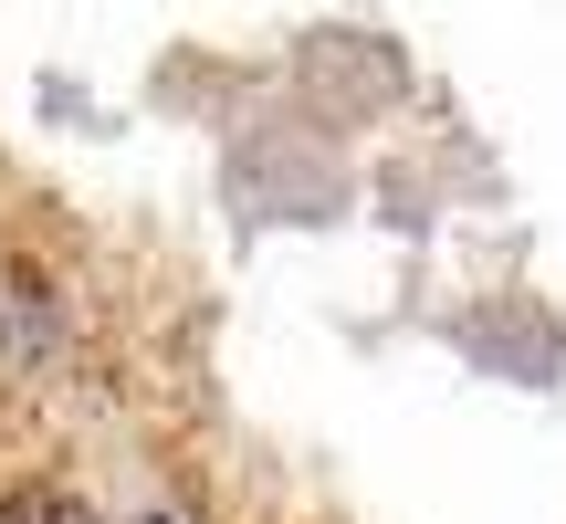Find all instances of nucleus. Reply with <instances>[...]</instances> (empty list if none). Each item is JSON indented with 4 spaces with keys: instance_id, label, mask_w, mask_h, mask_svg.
Returning <instances> with one entry per match:
<instances>
[{
    "instance_id": "f257e3e1",
    "label": "nucleus",
    "mask_w": 566,
    "mask_h": 524,
    "mask_svg": "<svg viewBox=\"0 0 566 524\" xmlns=\"http://www.w3.org/2000/svg\"><path fill=\"white\" fill-rule=\"evenodd\" d=\"M0 524H105L84 493H63V483H32V493H11L0 504Z\"/></svg>"
},
{
    "instance_id": "f03ea898",
    "label": "nucleus",
    "mask_w": 566,
    "mask_h": 524,
    "mask_svg": "<svg viewBox=\"0 0 566 524\" xmlns=\"http://www.w3.org/2000/svg\"><path fill=\"white\" fill-rule=\"evenodd\" d=\"M137 524H168V514H137Z\"/></svg>"
}]
</instances>
